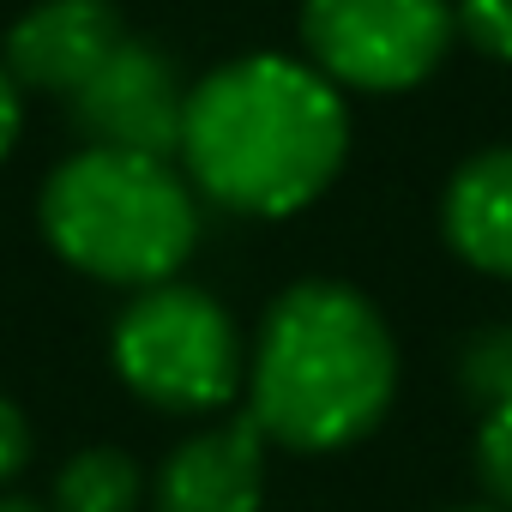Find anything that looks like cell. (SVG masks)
<instances>
[{"mask_svg": "<svg viewBox=\"0 0 512 512\" xmlns=\"http://www.w3.org/2000/svg\"><path fill=\"white\" fill-rule=\"evenodd\" d=\"M446 0H308L302 37L314 67L332 85L356 91H410L422 85L452 43Z\"/></svg>", "mask_w": 512, "mask_h": 512, "instance_id": "obj_5", "label": "cell"}, {"mask_svg": "<svg viewBox=\"0 0 512 512\" xmlns=\"http://www.w3.org/2000/svg\"><path fill=\"white\" fill-rule=\"evenodd\" d=\"M446 241L464 266L512 278V145L470 157L446 187Z\"/></svg>", "mask_w": 512, "mask_h": 512, "instance_id": "obj_9", "label": "cell"}, {"mask_svg": "<svg viewBox=\"0 0 512 512\" xmlns=\"http://www.w3.org/2000/svg\"><path fill=\"white\" fill-rule=\"evenodd\" d=\"M0 512H43V506H31V500H0Z\"/></svg>", "mask_w": 512, "mask_h": 512, "instance_id": "obj_16", "label": "cell"}, {"mask_svg": "<svg viewBox=\"0 0 512 512\" xmlns=\"http://www.w3.org/2000/svg\"><path fill=\"white\" fill-rule=\"evenodd\" d=\"M458 380L464 392L482 404V410H500L512 404V326H488L464 344L458 356Z\"/></svg>", "mask_w": 512, "mask_h": 512, "instance_id": "obj_11", "label": "cell"}, {"mask_svg": "<svg viewBox=\"0 0 512 512\" xmlns=\"http://www.w3.org/2000/svg\"><path fill=\"white\" fill-rule=\"evenodd\" d=\"M344 151L350 115L314 61L241 55L187 91L181 163L217 205L290 217L326 193Z\"/></svg>", "mask_w": 512, "mask_h": 512, "instance_id": "obj_1", "label": "cell"}, {"mask_svg": "<svg viewBox=\"0 0 512 512\" xmlns=\"http://www.w3.org/2000/svg\"><path fill=\"white\" fill-rule=\"evenodd\" d=\"M13 139H19V85L7 79V67H0V157L13 151Z\"/></svg>", "mask_w": 512, "mask_h": 512, "instance_id": "obj_15", "label": "cell"}, {"mask_svg": "<svg viewBox=\"0 0 512 512\" xmlns=\"http://www.w3.org/2000/svg\"><path fill=\"white\" fill-rule=\"evenodd\" d=\"M260 494H266V434L253 416L193 434L157 470V512H260Z\"/></svg>", "mask_w": 512, "mask_h": 512, "instance_id": "obj_8", "label": "cell"}, {"mask_svg": "<svg viewBox=\"0 0 512 512\" xmlns=\"http://www.w3.org/2000/svg\"><path fill=\"white\" fill-rule=\"evenodd\" d=\"M181 121H187V91L175 79V61L133 37L73 91V127L91 139V151L169 163L181 151Z\"/></svg>", "mask_w": 512, "mask_h": 512, "instance_id": "obj_6", "label": "cell"}, {"mask_svg": "<svg viewBox=\"0 0 512 512\" xmlns=\"http://www.w3.org/2000/svg\"><path fill=\"white\" fill-rule=\"evenodd\" d=\"M476 512H500V506H476Z\"/></svg>", "mask_w": 512, "mask_h": 512, "instance_id": "obj_17", "label": "cell"}, {"mask_svg": "<svg viewBox=\"0 0 512 512\" xmlns=\"http://www.w3.org/2000/svg\"><path fill=\"white\" fill-rule=\"evenodd\" d=\"M25 458H31V428H25V416H19L13 398H0V482L19 476Z\"/></svg>", "mask_w": 512, "mask_h": 512, "instance_id": "obj_14", "label": "cell"}, {"mask_svg": "<svg viewBox=\"0 0 512 512\" xmlns=\"http://www.w3.org/2000/svg\"><path fill=\"white\" fill-rule=\"evenodd\" d=\"M139 506V470L115 446H91L67 458L55 476V512H133Z\"/></svg>", "mask_w": 512, "mask_h": 512, "instance_id": "obj_10", "label": "cell"}, {"mask_svg": "<svg viewBox=\"0 0 512 512\" xmlns=\"http://www.w3.org/2000/svg\"><path fill=\"white\" fill-rule=\"evenodd\" d=\"M476 470H482V488L512 506V404L488 410L482 416V434H476Z\"/></svg>", "mask_w": 512, "mask_h": 512, "instance_id": "obj_12", "label": "cell"}, {"mask_svg": "<svg viewBox=\"0 0 512 512\" xmlns=\"http://www.w3.org/2000/svg\"><path fill=\"white\" fill-rule=\"evenodd\" d=\"M398 350L368 296L350 284H296L266 314L247 374V416L278 446H356L392 404Z\"/></svg>", "mask_w": 512, "mask_h": 512, "instance_id": "obj_2", "label": "cell"}, {"mask_svg": "<svg viewBox=\"0 0 512 512\" xmlns=\"http://www.w3.org/2000/svg\"><path fill=\"white\" fill-rule=\"evenodd\" d=\"M452 25H458L464 43L482 49L488 61H512V0H458Z\"/></svg>", "mask_w": 512, "mask_h": 512, "instance_id": "obj_13", "label": "cell"}, {"mask_svg": "<svg viewBox=\"0 0 512 512\" xmlns=\"http://www.w3.org/2000/svg\"><path fill=\"white\" fill-rule=\"evenodd\" d=\"M115 374L157 410H217L241 380V344L205 290L169 278L121 314Z\"/></svg>", "mask_w": 512, "mask_h": 512, "instance_id": "obj_4", "label": "cell"}, {"mask_svg": "<svg viewBox=\"0 0 512 512\" xmlns=\"http://www.w3.org/2000/svg\"><path fill=\"white\" fill-rule=\"evenodd\" d=\"M43 235L67 266L103 284H169L199 241V211L181 175L157 157L79 151L43 187Z\"/></svg>", "mask_w": 512, "mask_h": 512, "instance_id": "obj_3", "label": "cell"}, {"mask_svg": "<svg viewBox=\"0 0 512 512\" xmlns=\"http://www.w3.org/2000/svg\"><path fill=\"white\" fill-rule=\"evenodd\" d=\"M121 43L127 31L109 0H37L7 37V79L73 97Z\"/></svg>", "mask_w": 512, "mask_h": 512, "instance_id": "obj_7", "label": "cell"}]
</instances>
